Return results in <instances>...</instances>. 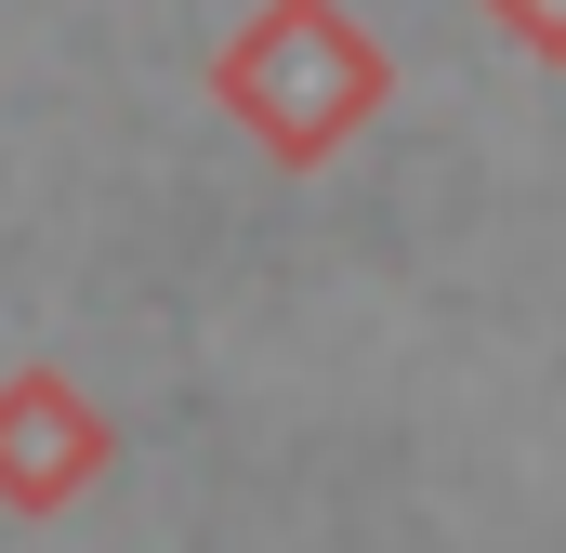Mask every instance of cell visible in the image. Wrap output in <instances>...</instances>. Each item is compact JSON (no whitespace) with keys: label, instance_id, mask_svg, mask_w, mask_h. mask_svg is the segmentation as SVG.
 <instances>
[{"label":"cell","instance_id":"cell-1","mask_svg":"<svg viewBox=\"0 0 566 553\" xmlns=\"http://www.w3.org/2000/svg\"><path fill=\"white\" fill-rule=\"evenodd\" d=\"M211 93H224V119L264 145V158L316 171V158H343V145L382 119L396 66H382V40H369L343 0H264V13L211 53Z\"/></svg>","mask_w":566,"mask_h":553},{"label":"cell","instance_id":"cell-2","mask_svg":"<svg viewBox=\"0 0 566 553\" xmlns=\"http://www.w3.org/2000/svg\"><path fill=\"white\" fill-rule=\"evenodd\" d=\"M106 474V421L80 383H53V369H27V383H0V501L13 514H53V501H80Z\"/></svg>","mask_w":566,"mask_h":553},{"label":"cell","instance_id":"cell-3","mask_svg":"<svg viewBox=\"0 0 566 553\" xmlns=\"http://www.w3.org/2000/svg\"><path fill=\"white\" fill-rule=\"evenodd\" d=\"M474 13H488L527 66H566V0H474Z\"/></svg>","mask_w":566,"mask_h":553}]
</instances>
